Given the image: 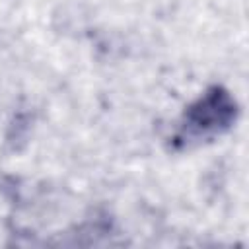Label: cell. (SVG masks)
Segmentation results:
<instances>
[{
	"label": "cell",
	"mask_w": 249,
	"mask_h": 249,
	"mask_svg": "<svg viewBox=\"0 0 249 249\" xmlns=\"http://www.w3.org/2000/svg\"><path fill=\"white\" fill-rule=\"evenodd\" d=\"M237 117V103L231 93L220 86L208 88L183 113L175 140L181 144L210 140L226 132Z\"/></svg>",
	"instance_id": "1"
}]
</instances>
